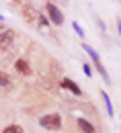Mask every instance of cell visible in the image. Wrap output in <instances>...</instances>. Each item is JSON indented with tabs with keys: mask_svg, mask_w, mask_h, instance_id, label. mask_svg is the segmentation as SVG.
<instances>
[{
	"mask_svg": "<svg viewBox=\"0 0 121 133\" xmlns=\"http://www.w3.org/2000/svg\"><path fill=\"white\" fill-rule=\"evenodd\" d=\"M82 49L86 51L88 55H90V59L94 62V68H97V72L101 74V78H103L107 84H111V78H109V74H107V70H105V66H103V62H101V57H99V53L92 49V47H88V45H82Z\"/></svg>",
	"mask_w": 121,
	"mask_h": 133,
	"instance_id": "obj_1",
	"label": "cell"
},
{
	"mask_svg": "<svg viewBox=\"0 0 121 133\" xmlns=\"http://www.w3.org/2000/svg\"><path fill=\"white\" fill-rule=\"evenodd\" d=\"M72 27H74V31L78 33V37H84V31H82V27H80L78 23H72Z\"/></svg>",
	"mask_w": 121,
	"mask_h": 133,
	"instance_id": "obj_13",
	"label": "cell"
},
{
	"mask_svg": "<svg viewBox=\"0 0 121 133\" xmlns=\"http://www.w3.org/2000/svg\"><path fill=\"white\" fill-rule=\"evenodd\" d=\"M45 10H47V15H49V21H52L53 25H62V23H64V17H62V10H60V8H58V6L53 4L52 0H49V2L45 4Z\"/></svg>",
	"mask_w": 121,
	"mask_h": 133,
	"instance_id": "obj_4",
	"label": "cell"
},
{
	"mask_svg": "<svg viewBox=\"0 0 121 133\" xmlns=\"http://www.w3.org/2000/svg\"><path fill=\"white\" fill-rule=\"evenodd\" d=\"M117 29H119V35H121V21H117Z\"/></svg>",
	"mask_w": 121,
	"mask_h": 133,
	"instance_id": "obj_16",
	"label": "cell"
},
{
	"mask_svg": "<svg viewBox=\"0 0 121 133\" xmlns=\"http://www.w3.org/2000/svg\"><path fill=\"white\" fill-rule=\"evenodd\" d=\"M101 98L105 100V107H107V113H109V115H113V104H111V98H109V94H107V92H101Z\"/></svg>",
	"mask_w": 121,
	"mask_h": 133,
	"instance_id": "obj_9",
	"label": "cell"
},
{
	"mask_svg": "<svg viewBox=\"0 0 121 133\" xmlns=\"http://www.w3.org/2000/svg\"><path fill=\"white\" fill-rule=\"evenodd\" d=\"M2 133H25V131H23V127H21V125H8Z\"/></svg>",
	"mask_w": 121,
	"mask_h": 133,
	"instance_id": "obj_11",
	"label": "cell"
},
{
	"mask_svg": "<svg viewBox=\"0 0 121 133\" xmlns=\"http://www.w3.org/2000/svg\"><path fill=\"white\" fill-rule=\"evenodd\" d=\"M15 43V31L12 29H4L0 33V51H8Z\"/></svg>",
	"mask_w": 121,
	"mask_h": 133,
	"instance_id": "obj_3",
	"label": "cell"
},
{
	"mask_svg": "<svg viewBox=\"0 0 121 133\" xmlns=\"http://www.w3.org/2000/svg\"><path fill=\"white\" fill-rule=\"evenodd\" d=\"M37 17H39V12H37V8H35L33 4H25L23 6V18L29 25H37Z\"/></svg>",
	"mask_w": 121,
	"mask_h": 133,
	"instance_id": "obj_5",
	"label": "cell"
},
{
	"mask_svg": "<svg viewBox=\"0 0 121 133\" xmlns=\"http://www.w3.org/2000/svg\"><path fill=\"white\" fill-rule=\"evenodd\" d=\"M39 125L45 127V129H49V131H58V129L62 127V119H60L58 113H49V115L39 119Z\"/></svg>",
	"mask_w": 121,
	"mask_h": 133,
	"instance_id": "obj_2",
	"label": "cell"
},
{
	"mask_svg": "<svg viewBox=\"0 0 121 133\" xmlns=\"http://www.w3.org/2000/svg\"><path fill=\"white\" fill-rule=\"evenodd\" d=\"M60 84H62V88H68L70 92H74L76 96H80V94H82V90H80V86H78V84H74L72 80H70V78H64V80H62Z\"/></svg>",
	"mask_w": 121,
	"mask_h": 133,
	"instance_id": "obj_6",
	"label": "cell"
},
{
	"mask_svg": "<svg viewBox=\"0 0 121 133\" xmlns=\"http://www.w3.org/2000/svg\"><path fill=\"white\" fill-rule=\"evenodd\" d=\"M10 84H12V80H10L4 72H0V86H2V88H8Z\"/></svg>",
	"mask_w": 121,
	"mask_h": 133,
	"instance_id": "obj_10",
	"label": "cell"
},
{
	"mask_svg": "<svg viewBox=\"0 0 121 133\" xmlns=\"http://www.w3.org/2000/svg\"><path fill=\"white\" fill-rule=\"evenodd\" d=\"M78 127H80V129H82L84 133H97V129H94V125H90V123H88L86 119H82V117L78 119Z\"/></svg>",
	"mask_w": 121,
	"mask_h": 133,
	"instance_id": "obj_8",
	"label": "cell"
},
{
	"mask_svg": "<svg viewBox=\"0 0 121 133\" xmlns=\"http://www.w3.org/2000/svg\"><path fill=\"white\" fill-rule=\"evenodd\" d=\"M53 2H60V4H64V6L68 4V0H53Z\"/></svg>",
	"mask_w": 121,
	"mask_h": 133,
	"instance_id": "obj_15",
	"label": "cell"
},
{
	"mask_svg": "<svg viewBox=\"0 0 121 133\" xmlns=\"http://www.w3.org/2000/svg\"><path fill=\"white\" fill-rule=\"evenodd\" d=\"M12 2H17V4H18V2H23V0H12Z\"/></svg>",
	"mask_w": 121,
	"mask_h": 133,
	"instance_id": "obj_17",
	"label": "cell"
},
{
	"mask_svg": "<svg viewBox=\"0 0 121 133\" xmlns=\"http://www.w3.org/2000/svg\"><path fill=\"white\" fill-rule=\"evenodd\" d=\"M84 74H86V76H92V70H90L88 64H84Z\"/></svg>",
	"mask_w": 121,
	"mask_h": 133,
	"instance_id": "obj_14",
	"label": "cell"
},
{
	"mask_svg": "<svg viewBox=\"0 0 121 133\" xmlns=\"http://www.w3.org/2000/svg\"><path fill=\"white\" fill-rule=\"evenodd\" d=\"M37 23H39V25H41V27H45V29H47V27H49V21H47V18L43 17V15H39V17H37Z\"/></svg>",
	"mask_w": 121,
	"mask_h": 133,
	"instance_id": "obj_12",
	"label": "cell"
},
{
	"mask_svg": "<svg viewBox=\"0 0 121 133\" xmlns=\"http://www.w3.org/2000/svg\"><path fill=\"white\" fill-rule=\"evenodd\" d=\"M15 68H17L23 76H29V74H31V66H29V62H27V59H17Z\"/></svg>",
	"mask_w": 121,
	"mask_h": 133,
	"instance_id": "obj_7",
	"label": "cell"
},
{
	"mask_svg": "<svg viewBox=\"0 0 121 133\" xmlns=\"http://www.w3.org/2000/svg\"><path fill=\"white\" fill-rule=\"evenodd\" d=\"M0 18H2V17H0Z\"/></svg>",
	"mask_w": 121,
	"mask_h": 133,
	"instance_id": "obj_19",
	"label": "cell"
},
{
	"mask_svg": "<svg viewBox=\"0 0 121 133\" xmlns=\"http://www.w3.org/2000/svg\"><path fill=\"white\" fill-rule=\"evenodd\" d=\"M2 31H4V29H0V33H2Z\"/></svg>",
	"mask_w": 121,
	"mask_h": 133,
	"instance_id": "obj_18",
	"label": "cell"
}]
</instances>
